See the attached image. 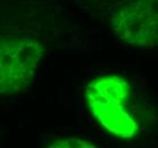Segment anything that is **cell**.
<instances>
[{
  "instance_id": "obj_1",
  "label": "cell",
  "mask_w": 158,
  "mask_h": 148,
  "mask_svg": "<svg viewBox=\"0 0 158 148\" xmlns=\"http://www.w3.org/2000/svg\"><path fill=\"white\" fill-rule=\"evenodd\" d=\"M85 94L90 112L104 129L123 139L138 133L139 124L127 109L130 83L123 76H99L89 83Z\"/></svg>"
},
{
  "instance_id": "obj_2",
  "label": "cell",
  "mask_w": 158,
  "mask_h": 148,
  "mask_svg": "<svg viewBox=\"0 0 158 148\" xmlns=\"http://www.w3.org/2000/svg\"><path fill=\"white\" fill-rule=\"evenodd\" d=\"M44 48L36 36L10 33L0 41V92L9 96L32 82Z\"/></svg>"
},
{
  "instance_id": "obj_3",
  "label": "cell",
  "mask_w": 158,
  "mask_h": 148,
  "mask_svg": "<svg viewBox=\"0 0 158 148\" xmlns=\"http://www.w3.org/2000/svg\"><path fill=\"white\" fill-rule=\"evenodd\" d=\"M110 27L127 44L158 47V0H131L111 15Z\"/></svg>"
},
{
  "instance_id": "obj_4",
  "label": "cell",
  "mask_w": 158,
  "mask_h": 148,
  "mask_svg": "<svg viewBox=\"0 0 158 148\" xmlns=\"http://www.w3.org/2000/svg\"><path fill=\"white\" fill-rule=\"evenodd\" d=\"M47 148H97L92 142L82 138H61L54 141Z\"/></svg>"
}]
</instances>
